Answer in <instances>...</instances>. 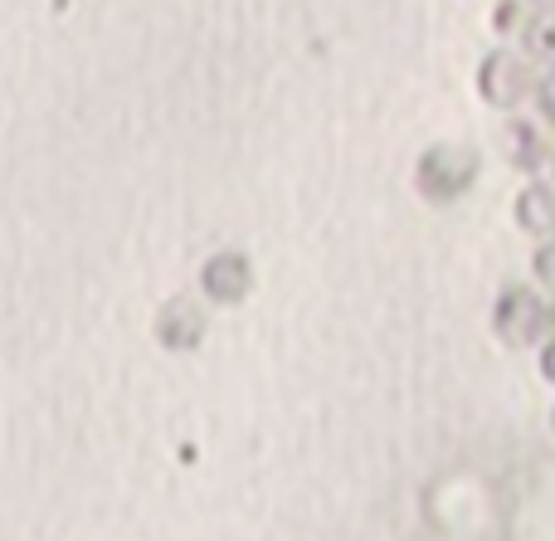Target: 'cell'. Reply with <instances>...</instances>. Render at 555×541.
Wrapping results in <instances>:
<instances>
[{
	"label": "cell",
	"mask_w": 555,
	"mask_h": 541,
	"mask_svg": "<svg viewBox=\"0 0 555 541\" xmlns=\"http://www.w3.org/2000/svg\"><path fill=\"white\" fill-rule=\"evenodd\" d=\"M546 68H551L546 59L527 54V49H517V44H502L498 54L482 59L478 88H482V98H488L492 107H507V113H517V107H531L541 98Z\"/></svg>",
	"instance_id": "6da1fadb"
},
{
	"label": "cell",
	"mask_w": 555,
	"mask_h": 541,
	"mask_svg": "<svg viewBox=\"0 0 555 541\" xmlns=\"http://www.w3.org/2000/svg\"><path fill=\"white\" fill-rule=\"evenodd\" d=\"M537 5H555V0H537Z\"/></svg>",
	"instance_id": "7a4b0ae2"
}]
</instances>
